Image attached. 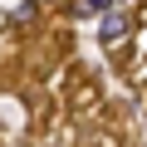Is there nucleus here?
<instances>
[{
	"instance_id": "obj_1",
	"label": "nucleus",
	"mask_w": 147,
	"mask_h": 147,
	"mask_svg": "<svg viewBox=\"0 0 147 147\" xmlns=\"http://www.w3.org/2000/svg\"><path fill=\"white\" fill-rule=\"evenodd\" d=\"M127 30H132V15L118 10V5H108L103 10V25H98V39L103 44H118V39H127Z\"/></svg>"
},
{
	"instance_id": "obj_2",
	"label": "nucleus",
	"mask_w": 147,
	"mask_h": 147,
	"mask_svg": "<svg viewBox=\"0 0 147 147\" xmlns=\"http://www.w3.org/2000/svg\"><path fill=\"white\" fill-rule=\"evenodd\" d=\"M108 5H118V0H74V15H79V20H93V15H103Z\"/></svg>"
}]
</instances>
